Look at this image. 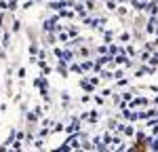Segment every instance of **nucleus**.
<instances>
[{"instance_id":"24","label":"nucleus","mask_w":158,"mask_h":152,"mask_svg":"<svg viewBox=\"0 0 158 152\" xmlns=\"http://www.w3.org/2000/svg\"><path fill=\"white\" fill-rule=\"evenodd\" d=\"M53 55H55V59H61V57H63V49H61V47H55V49H53Z\"/></svg>"},{"instance_id":"46","label":"nucleus","mask_w":158,"mask_h":152,"mask_svg":"<svg viewBox=\"0 0 158 152\" xmlns=\"http://www.w3.org/2000/svg\"><path fill=\"white\" fill-rule=\"evenodd\" d=\"M89 80H91V82H93V85H95V87H97V85H99V78H97V76H91V78H89Z\"/></svg>"},{"instance_id":"33","label":"nucleus","mask_w":158,"mask_h":152,"mask_svg":"<svg viewBox=\"0 0 158 152\" xmlns=\"http://www.w3.org/2000/svg\"><path fill=\"white\" fill-rule=\"evenodd\" d=\"M112 36H114V34H112V30H106V32H103V38H106V42H110V40H112Z\"/></svg>"},{"instance_id":"32","label":"nucleus","mask_w":158,"mask_h":152,"mask_svg":"<svg viewBox=\"0 0 158 152\" xmlns=\"http://www.w3.org/2000/svg\"><path fill=\"white\" fill-rule=\"evenodd\" d=\"M40 123H42V127H53V125H55V123H53L51 118H42Z\"/></svg>"},{"instance_id":"54","label":"nucleus","mask_w":158,"mask_h":152,"mask_svg":"<svg viewBox=\"0 0 158 152\" xmlns=\"http://www.w3.org/2000/svg\"><path fill=\"white\" fill-rule=\"evenodd\" d=\"M95 2H97V0H95Z\"/></svg>"},{"instance_id":"21","label":"nucleus","mask_w":158,"mask_h":152,"mask_svg":"<svg viewBox=\"0 0 158 152\" xmlns=\"http://www.w3.org/2000/svg\"><path fill=\"white\" fill-rule=\"evenodd\" d=\"M25 76H27V70H25L23 65H21V68H17V78H19V80H23Z\"/></svg>"},{"instance_id":"6","label":"nucleus","mask_w":158,"mask_h":152,"mask_svg":"<svg viewBox=\"0 0 158 152\" xmlns=\"http://www.w3.org/2000/svg\"><path fill=\"white\" fill-rule=\"evenodd\" d=\"M74 57H76V53L72 51V47H63V57H61V59L70 63V61H74Z\"/></svg>"},{"instance_id":"19","label":"nucleus","mask_w":158,"mask_h":152,"mask_svg":"<svg viewBox=\"0 0 158 152\" xmlns=\"http://www.w3.org/2000/svg\"><path fill=\"white\" fill-rule=\"evenodd\" d=\"M17 9H19V0H9V11L15 13Z\"/></svg>"},{"instance_id":"9","label":"nucleus","mask_w":158,"mask_h":152,"mask_svg":"<svg viewBox=\"0 0 158 152\" xmlns=\"http://www.w3.org/2000/svg\"><path fill=\"white\" fill-rule=\"evenodd\" d=\"M57 40H59V42H63V47H65V44L70 42V34H68V30H61L59 34H57Z\"/></svg>"},{"instance_id":"49","label":"nucleus","mask_w":158,"mask_h":152,"mask_svg":"<svg viewBox=\"0 0 158 152\" xmlns=\"http://www.w3.org/2000/svg\"><path fill=\"white\" fill-rule=\"evenodd\" d=\"M116 13H118V15H127V9H122V6H118V9H116Z\"/></svg>"},{"instance_id":"14","label":"nucleus","mask_w":158,"mask_h":152,"mask_svg":"<svg viewBox=\"0 0 158 152\" xmlns=\"http://www.w3.org/2000/svg\"><path fill=\"white\" fill-rule=\"evenodd\" d=\"M51 133H53V131H51L49 127H42V129H38V131H36V135H38V137H49Z\"/></svg>"},{"instance_id":"51","label":"nucleus","mask_w":158,"mask_h":152,"mask_svg":"<svg viewBox=\"0 0 158 152\" xmlns=\"http://www.w3.org/2000/svg\"><path fill=\"white\" fill-rule=\"evenodd\" d=\"M78 2H86V0H78Z\"/></svg>"},{"instance_id":"47","label":"nucleus","mask_w":158,"mask_h":152,"mask_svg":"<svg viewBox=\"0 0 158 152\" xmlns=\"http://www.w3.org/2000/svg\"><path fill=\"white\" fill-rule=\"evenodd\" d=\"M23 99V95H21V93H17V95H15V97H13V101H17V103H19V101Z\"/></svg>"},{"instance_id":"3","label":"nucleus","mask_w":158,"mask_h":152,"mask_svg":"<svg viewBox=\"0 0 158 152\" xmlns=\"http://www.w3.org/2000/svg\"><path fill=\"white\" fill-rule=\"evenodd\" d=\"M44 9H51V11L59 13L61 9H65V0H47L44 2Z\"/></svg>"},{"instance_id":"12","label":"nucleus","mask_w":158,"mask_h":152,"mask_svg":"<svg viewBox=\"0 0 158 152\" xmlns=\"http://www.w3.org/2000/svg\"><path fill=\"white\" fill-rule=\"evenodd\" d=\"M11 32H13V34H19V32H21V19H17V17L13 19V23H11Z\"/></svg>"},{"instance_id":"2","label":"nucleus","mask_w":158,"mask_h":152,"mask_svg":"<svg viewBox=\"0 0 158 152\" xmlns=\"http://www.w3.org/2000/svg\"><path fill=\"white\" fill-rule=\"evenodd\" d=\"M55 72H57L61 78H68V76H70V68H68V61H63V59H57Z\"/></svg>"},{"instance_id":"29","label":"nucleus","mask_w":158,"mask_h":152,"mask_svg":"<svg viewBox=\"0 0 158 152\" xmlns=\"http://www.w3.org/2000/svg\"><path fill=\"white\" fill-rule=\"evenodd\" d=\"M116 9H118V6H116V2H114V0H108V11L116 13Z\"/></svg>"},{"instance_id":"41","label":"nucleus","mask_w":158,"mask_h":152,"mask_svg":"<svg viewBox=\"0 0 158 152\" xmlns=\"http://www.w3.org/2000/svg\"><path fill=\"white\" fill-rule=\"evenodd\" d=\"M129 38H131V34H127V32H124V34H120V40H122V42H127Z\"/></svg>"},{"instance_id":"50","label":"nucleus","mask_w":158,"mask_h":152,"mask_svg":"<svg viewBox=\"0 0 158 152\" xmlns=\"http://www.w3.org/2000/svg\"><path fill=\"white\" fill-rule=\"evenodd\" d=\"M124 51H127L129 55H135V49H133V47H127V49H124Z\"/></svg>"},{"instance_id":"18","label":"nucleus","mask_w":158,"mask_h":152,"mask_svg":"<svg viewBox=\"0 0 158 152\" xmlns=\"http://www.w3.org/2000/svg\"><path fill=\"white\" fill-rule=\"evenodd\" d=\"M51 131H53V133H61V131H65V125H63V123H55Z\"/></svg>"},{"instance_id":"20","label":"nucleus","mask_w":158,"mask_h":152,"mask_svg":"<svg viewBox=\"0 0 158 152\" xmlns=\"http://www.w3.org/2000/svg\"><path fill=\"white\" fill-rule=\"evenodd\" d=\"M97 120H99V112H97V110L89 112V123H97Z\"/></svg>"},{"instance_id":"34","label":"nucleus","mask_w":158,"mask_h":152,"mask_svg":"<svg viewBox=\"0 0 158 152\" xmlns=\"http://www.w3.org/2000/svg\"><path fill=\"white\" fill-rule=\"evenodd\" d=\"M106 51H108V47H106V44H99V47H97V53H99V55H106Z\"/></svg>"},{"instance_id":"28","label":"nucleus","mask_w":158,"mask_h":152,"mask_svg":"<svg viewBox=\"0 0 158 152\" xmlns=\"http://www.w3.org/2000/svg\"><path fill=\"white\" fill-rule=\"evenodd\" d=\"M110 55H118V53H120V49H118V47H116V44H110Z\"/></svg>"},{"instance_id":"4","label":"nucleus","mask_w":158,"mask_h":152,"mask_svg":"<svg viewBox=\"0 0 158 152\" xmlns=\"http://www.w3.org/2000/svg\"><path fill=\"white\" fill-rule=\"evenodd\" d=\"M11 40H13L11 30H6V27H4V32H2V38H0V44H2L4 49H11V44H13Z\"/></svg>"},{"instance_id":"40","label":"nucleus","mask_w":158,"mask_h":152,"mask_svg":"<svg viewBox=\"0 0 158 152\" xmlns=\"http://www.w3.org/2000/svg\"><path fill=\"white\" fill-rule=\"evenodd\" d=\"M129 85V80H124V78H118V87H127Z\"/></svg>"},{"instance_id":"43","label":"nucleus","mask_w":158,"mask_h":152,"mask_svg":"<svg viewBox=\"0 0 158 152\" xmlns=\"http://www.w3.org/2000/svg\"><path fill=\"white\" fill-rule=\"evenodd\" d=\"M17 139H21V141H25V133H23V131H17Z\"/></svg>"},{"instance_id":"16","label":"nucleus","mask_w":158,"mask_h":152,"mask_svg":"<svg viewBox=\"0 0 158 152\" xmlns=\"http://www.w3.org/2000/svg\"><path fill=\"white\" fill-rule=\"evenodd\" d=\"M34 6H36V0H25L23 4H21L23 11H30V9H34Z\"/></svg>"},{"instance_id":"37","label":"nucleus","mask_w":158,"mask_h":152,"mask_svg":"<svg viewBox=\"0 0 158 152\" xmlns=\"http://www.w3.org/2000/svg\"><path fill=\"white\" fill-rule=\"evenodd\" d=\"M93 99H95V103H97V106H101V103H103V95H95Z\"/></svg>"},{"instance_id":"15","label":"nucleus","mask_w":158,"mask_h":152,"mask_svg":"<svg viewBox=\"0 0 158 152\" xmlns=\"http://www.w3.org/2000/svg\"><path fill=\"white\" fill-rule=\"evenodd\" d=\"M80 65H82V72H89V70H93V68H95V63L91 61V59H86V61H82Z\"/></svg>"},{"instance_id":"48","label":"nucleus","mask_w":158,"mask_h":152,"mask_svg":"<svg viewBox=\"0 0 158 152\" xmlns=\"http://www.w3.org/2000/svg\"><path fill=\"white\" fill-rule=\"evenodd\" d=\"M91 141H93V146H97V144H99V141H101V137H99V135H95V137H93V139H91Z\"/></svg>"},{"instance_id":"10","label":"nucleus","mask_w":158,"mask_h":152,"mask_svg":"<svg viewBox=\"0 0 158 152\" xmlns=\"http://www.w3.org/2000/svg\"><path fill=\"white\" fill-rule=\"evenodd\" d=\"M38 51H40L38 42H36V40H30V44H27V53H30V55H38Z\"/></svg>"},{"instance_id":"38","label":"nucleus","mask_w":158,"mask_h":152,"mask_svg":"<svg viewBox=\"0 0 158 152\" xmlns=\"http://www.w3.org/2000/svg\"><path fill=\"white\" fill-rule=\"evenodd\" d=\"M38 59H47V51H44V49L38 51Z\"/></svg>"},{"instance_id":"13","label":"nucleus","mask_w":158,"mask_h":152,"mask_svg":"<svg viewBox=\"0 0 158 152\" xmlns=\"http://www.w3.org/2000/svg\"><path fill=\"white\" fill-rule=\"evenodd\" d=\"M70 72H74V74H80V76H82V74H85V72H82V65H80V63H70Z\"/></svg>"},{"instance_id":"44","label":"nucleus","mask_w":158,"mask_h":152,"mask_svg":"<svg viewBox=\"0 0 158 152\" xmlns=\"http://www.w3.org/2000/svg\"><path fill=\"white\" fill-rule=\"evenodd\" d=\"M103 144H112V135L106 133V135H103Z\"/></svg>"},{"instance_id":"35","label":"nucleus","mask_w":158,"mask_h":152,"mask_svg":"<svg viewBox=\"0 0 158 152\" xmlns=\"http://www.w3.org/2000/svg\"><path fill=\"white\" fill-rule=\"evenodd\" d=\"M122 76H124V70H116V72H114V80H118Z\"/></svg>"},{"instance_id":"5","label":"nucleus","mask_w":158,"mask_h":152,"mask_svg":"<svg viewBox=\"0 0 158 152\" xmlns=\"http://www.w3.org/2000/svg\"><path fill=\"white\" fill-rule=\"evenodd\" d=\"M76 131H80V118L74 116L70 120V125H65V133H76Z\"/></svg>"},{"instance_id":"45","label":"nucleus","mask_w":158,"mask_h":152,"mask_svg":"<svg viewBox=\"0 0 158 152\" xmlns=\"http://www.w3.org/2000/svg\"><path fill=\"white\" fill-rule=\"evenodd\" d=\"M80 101H82V103H86V101H91V95H89V93H86V95H82V97H80Z\"/></svg>"},{"instance_id":"42","label":"nucleus","mask_w":158,"mask_h":152,"mask_svg":"<svg viewBox=\"0 0 158 152\" xmlns=\"http://www.w3.org/2000/svg\"><path fill=\"white\" fill-rule=\"evenodd\" d=\"M143 49H146V51H150V53H152V51H154V44H150V42H146V44H143Z\"/></svg>"},{"instance_id":"1","label":"nucleus","mask_w":158,"mask_h":152,"mask_svg":"<svg viewBox=\"0 0 158 152\" xmlns=\"http://www.w3.org/2000/svg\"><path fill=\"white\" fill-rule=\"evenodd\" d=\"M40 42L42 44H55L57 42V32H40Z\"/></svg>"},{"instance_id":"30","label":"nucleus","mask_w":158,"mask_h":152,"mask_svg":"<svg viewBox=\"0 0 158 152\" xmlns=\"http://www.w3.org/2000/svg\"><path fill=\"white\" fill-rule=\"evenodd\" d=\"M34 110H36V114L40 116V118H42V116H44V110H47V108H44V106H36Z\"/></svg>"},{"instance_id":"52","label":"nucleus","mask_w":158,"mask_h":152,"mask_svg":"<svg viewBox=\"0 0 158 152\" xmlns=\"http://www.w3.org/2000/svg\"><path fill=\"white\" fill-rule=\"evenodd\" d=\"M118 2H124V0H118Z\"/></svg>"},{"instance_id":"7","label":"nucleus","mask_w":158,"mask_h":152,"mask_svg":"<svg viewBox=\"0 0 158 152\" xmlns=\"http://www.w3.org/2000/svg\"><path fill=\"white\" fill-rule=\"evenodd\" d=\"M36 65L40 68V72H42L44 76H49L51 72H53V68H51V65H49L47 61H44V59H38V63H36Z\"/></svg>"},{"instance_id":"39","label":"nucleus","mask_w":158,"mask_h":152,"mask_svg":"<svg viewBox=\"0 0 158 152\" xmlns=\"http://www.w3.org/2000/svg\"><path fill=\"white\" fill-rule=\"evenodd\" d=\"M101 95H103V97H112V89H103Z\"/></svg>"},{"instance_id":"22","label":"nucleus","mask_w":158,"mask_h":152,"mask_svg":"<svg viewBox=\"0 0 158 152\" xmlns=\"http://www.w3.org/2000/svg\"><path fill=\"white\" fill-rule=\"evenodd\" d=\"M61 103H70V91H61Z\"/></svg>"},{"instance_id":"25","label":"nucleus","mask_w":158,"mask_h":152,"mask_svg":"<svg viewBox=\"0 0 158 152\" xmlns=\"http://www.w3.org/2000/svg\"><path fill=\"white\" fill-rule=\"evenodd\" d=\"M133 93H135V89H131V91H124V93H122V99H124V101H131Z\"/></svg>"},{"instance_id":"17","label":"nucleus","mask_w":158,"mask_h":152,"mask_svg":"<svg viewBox=\"0 0 158 152\" xmlns=\"http://www.w3.org/2000/svg\"><path fill=\"white\" fill-rule=\"evenodd\" d=\"M34 148H36V150H42V148H44V137H36L34 139Z\"/></svg>"},{"instance_id":"27","label":"nucleus","mask_w":158,"mask_h":152,"mask_svg":"<svg viewBox=\"0 0 158 152\" xmlns=\"http://www.w3.org/2000/svg\"><path fill=\"white\" fill-rule=\"evenodd\" d=\"M122 131H124L127 135H135V129H133L131 125H124V129H122Z\"/></svg>"},{"instance_id":"11","label":"nucleus","mask_w":158,"mask_h":152,"mask_svg":"<svg viewBox=\"0 0 158 152\" xmlns=\"http://www.w3.org/2000/svg\"><path fill=\"white\" fill-rule=\"evenodd\" d=\"M40 120V116L36 114V110H32V112L25 114V123H38Z\"/></svg>"},{"instance_id":"53","label":"nucleus","mask_w":158,"mask_h":152,"mask_svg":"<svg viewBox=\"0 0 158 152\" xmlns=\"http://www.w3.org/2000/svg\"><path fill=\"white\" fill-rule=\"evenodd\" d=\"M0 114H2V110H0Z\"/></svg>"},{"instance_id":"31","label":"nucleus","mask_w":158,"mask_h":152,"mask_svg":"<svg viewBox=\"0 0 158 152\" xmlns=\"http://www.w3.org/2000/svg\"><path fill=\"white\" fill-rule=\"evenodd\" d=\"M116 127H118V123H116L114 118H110V120H108V129H112V131H116Z\"/></svg>"},{"instance_id":"8","label":"nucleus","mask_w":158,"mask_h":152,"mask_svg":"<svg viewBox=\"0 0 158 152\" xmlns=\"http://www.w3.org/2000/svg\"><path fill=\"white\" fill-rule=\"evenodd\" d=\"M4 89H6V95L13 97V74H6V80H4Z\"/></svg>"},{"instance_id":"36","label":"nucleus","mask_w":158,"mask_h":152,"mask_svg":"<svg viewBox=\"0 0 158 152\" xmlns=\"http://www.w3.org/2000/svg\"><path fill=\"white\" fill-rule=\"evenodd\" d=\"M2 59H6V49L0 44V61H2Z\"/></svg>"},{"instance_id":"26","label":"nucleus","mask_w":158,"mask_h":152,"mask_svg":"<svg viewBox=\"0 0 158 152\" xmlns=\"http://www.w3.org/2000/svg\"><path fill=\"white\" fill-rule=\"evenodd\" d=\"M21 144H23L21 139H17V137H15V141L11 144V148H13V150H21Z\"/></svg>"},{"instance_id":"23","label":"nucleus","mask_w":158,"mask_h":152,"mask_svg":"<svg viewBox=\"0 0 158 152\" xmlns=\"http://www.w3.org/2000/svg\"><path fill=\"white\" fill-rule=\"evenodd\" d=\"M101 78H103V80H114V72H108V70H103V72H101Z\"/></svg>"}]
</instances>
